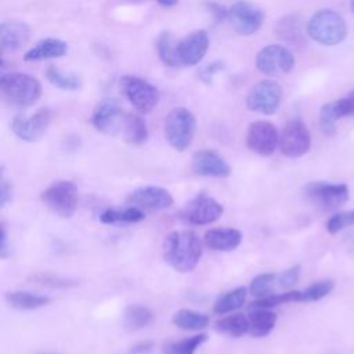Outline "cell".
Listing matches in <instances>:
<instances>
[{"mask_svg":"<svg viewBox=\"0 0 354 354\" xmlns=\"http://www.w3.org/2000/svg\"><path fill=\"white\" fill-rule=\"evenodd\" d=\"M165 261L177 272H191L202 257V243L194 231H171L163 241Z\"/></svg>","mask_w":354,"mask_h":354,"instance_id":"1","label":"cell"},{"mask_svg":"<svg viewBox=\"0 0 354 354\" xmlns=\"http://www.w3.org/2000/svg\"><path fill=\"white\" fill-rule=\"evenodd\" d=\"M306 30L310 39L322 46H336L347 36L344 18L330 8L315 11L308 19Z\"/></svg>","mask_w":354,"mask_h":354,"instance_id":"2","label":"cell"},{"mask_svg":"<svg viewBox=\"0 0 354 354\" xmlns=\"http://www.w3.org/2000/svg\"><path fill=\"white\" fill-rule=\"evenodd\" d=\"M0 91L10 105L25 108L40 98L41 84L32 75L12 72L0 77Z\"/></svg>","mask_w":354,"mask_h":354,"instance_id":"3","label":"cell"},{"mask_svg":"<svg viewBox=\"0 0 354 354\" xmlns=\"http://www.w3.org/2000/svg\"><path fill=\"white\" fill-rule=\"evenodd\" d=\"M195 130L196 119L188 108H173L165 119V137L176 151L183 152L191 145Z\"/></svg>","mask_w":354,"mask_h":354,"instance_id":"4","label":"cell"},{"mask_svg":"<svg viewBox=\"0 0 354 354\" xmlns=\"http://www.w3.org/2000/svg\"><path fill=\"white\" fill-rule=\"evenodd\" d=\"M40 199L51 212L59 217L69 218L77 209L79 191L75 183L69 180H57L41 191Z\"/></svg>","mask_w":354,"mask_h":354,"instance_id":"5","label":"cell"},{"mask_svg":"<svg viewBox=\"0 0 354 354\" xmlns=\"http://www.w3.org/2000/svg\"><path fill=\"white\" fill-rule=\"evenodd\" d=\"M120 88L129 102L141 113H149L159 104V90L142 77L126 75L120 79Z\"/></svg>","mask_w":354,"mask_h":354,"instance_id":"6","label":"cell"},{"mask_svg":"<svg viewBox=\"0 0 354 354\" xmlns=\"http://www.w3.org/2000/svg\"><path fill=\"white\" fill-rule=\"evenodd\" d=\"M224 213V206L205 192L195 195L180 210V218L189 225H207L216 223Z\"/></svg>","mask_w":354,"mask_h":354,"instance_id":"7","label":"cell"},{"mask_svg":"<svg viewBox=\"0 0 354 354\" xmlns=\"http://www.w3.org/2000/svg\"><path fill=\"white\" fill-rule=\"evenodd\" d=\"M295 66L293 53L281 44L263 47L256 55V68L266 76H278L289 73Z\"/></svg>","mask_w":354,"mask_h":354,"instance_id":"8","label":"cell"},{"mask_svg":"<svg viewBox=\"0 0 354 354\" xmlns=\"http://www.w3.org/2000/svg\"><path fill=\"white\" fill-rule=\"evenodd\" d=\"M282 100V87L275 80H261L254 84L246 95V106L252 112L272 115L279 108Z\"/></svg>","mask_w":354,"mask_h":354,"instance_id":"9","label":"cell"},{"mask_svg":"<svg viewBox=\"0 0 354 354\" xmlns=\"http://www.w3.org/2000/svg\"><path fill=\"white\" fill-rule=\"evenodd\" d=\"M53 120L50 108H40L33 115H17L12 119L11 129L14 134L26 142L39 141L47 131Z\"/></svg>","mask_w":354,"mask_h":354,"instance_id":"10","label":"cell"},{"mask_svg":"<svg viewBox=\"0 0 354 354\" xmlns=\"http://www.w3.org/2000/svg\"><path fill=\"white\" fill-rule=\"evenodd\" d=\"M311 134L304 122L300 119L289 120L281 136H279V149L288 158H301L310 151Z\"/></svg>","mask_w":354,"mask_h":354,"instance_id":"11","label":"cell"},{"mask_svg":"<svg viewBox=\"0 0 354 354\" xmlns=\"http://www.w3.org/2000/svg\"><path fill=\"white\" fill-rule=\"evenodd\" d=\"M227 19L238 35L250 36L261 28L264 21V11L245 0H241L228 8Z\"/></svg>","mask_w":354,"mask_h":354,"instance_id":"12","label":"cell"},{"mask_svg":"<svg viewBox=\"0 0 354 354\" xmlns=\"http://www.w3.org/2000/svg\"><path fill=\"white\" fill-rule=\"evenodd\" d=\"M246 145L260 156H270L279 145V133L268 120L252 122L246 133Z\"/></svg>","mask_w":354,"mask_h":354,"instance_id":"13","label":"cell"},{"mask_svg":"<svg viewBox=\"0 0 354 354\" xmlns=\"http://www.w3.org/2000/svg\"><path fill=\"white\" fill-rule=\"evenodd\" d=\"M307 198L324 207V209H335L348 199V187L343 183H326V181H313L306 185Z\"/></svg>","mask_w":354,"mask_h":354,"instance_id":"14","label":"cell"},{"mask_svg":"<svg viewBox=\"0 0 354 354\" xmlns=\"http://www.w3.org/2000/svg\"><path fill=\"white\" fill-rule=\"evenodd\" d=\"M127 203L129 206L138 207L142 212H159L173 205V196L162 187L147 185L130 192L127 196Z\"/></svg>","mask_w":354,"mask_h":354,"instance_id":"15","label":"cell"},{"mask_svg":"<svg viewBox=\"0 0 354 354\" xmlns=\"http://www.w3.org/2000/svg\"><path fill=\"white\" fill-rule=\"evenodd\" d=\"M191 169L196 176L225 178L231 176V167L227 160L213 149H201L194 152Z\"/></svg>","mask_w":354,"mask_h":354,"instance_id":"16","label":"cell"},{"mask_svg":"<svg viewBox=\"0 0 354 354\" xmlns=\"http://www.w3.org/2000/svg\"><path fill=\"white\" fill-rule=\"evenodd\" d=\"M209 50V35L203 29H198L187 35L178 41L177 54L181 66L198 65Z\"/></svg>","mask_w":354,"mask_h":354,"instance_id":"17","label":"cell"},{"mask_svg":"<svg viewBox=\"0 0 354 354\" xmlns=\"http://www.w3.org/2000/svg\"><path fill=\"white\" fill-rule=\"evenodd\" d=\"M124 113L118 101L104 100L93 111L90 122L93 127L104 134H115L120 131Z\"/></svg>","mask_w":354,"mask_h":354,"instance_id":"18","label":"cell"},{"mask_svg":"<svg viewBox=\"0 0 354 354\" xmlns=\"http://www.w3.org/2000/svg\"><path fill=\"white\" fill-rule=\"evenodd\" d=\"M346 116H354V90L321 106L319 127L325 134L332 136L336 130V122Z\"/></svg>","mask_w":354,"mask_h":354,"instance_id":"19","label":"cell"},{"mask_svg":"<svg viewBox=\"0 0 354 354\" xmlns=\"http://www.w3.org/2000/svg\"><path fill=\"white\" fill-rule=\"evenodd\" d=\"M30 36V28L22 21H4L0 25L1 51H15L21 48Z\"/></svg>","mask_w":354,"mask_h":354,"instance_id":"20","label":"cell"},{"mask_svg":"<svg viewBox=\"0 0 354 354\" xmlns=\"http://www.w3.org/2000/svg\"><path fill=\"white\" fill-rule=\"evenodd\" d=\"M205 245L216 252H231L242 242L241 231L235 228H212L203 236Z\"/></svg>","mask_w":354,"mask_h":354,"instance_id":"21","label":"cell"},{"mask_svg":"<svg viewBox=\"0 0 354 354\" xmlns=\"http://www.w3.org/2000/svg\"><path fill=\"white\" fill-rule=\"evenodd\" d=\"M68 51V44L55 37H47L39 40L36 44H33L25 54L24 61L33 62V61H43V59H51V58H59L65 55Z\"/></svg>","mask_w":354,"mask_h":354,"instance_id":"22","label":"cell"},{"mask_svg":"<svg viewBox=\"0 0 354 354\" xmlns=\"http://www.w3.org/2000/svg\"><path fill=\"white\" fill-rule=\"evenodd\" d=\"M120 131L123 140L131 145H141L148 138V127L144 119L136 113H124Z\"/></svg>","mask_w":354,"mask_h":354,"instance_id":"23","label":"cell"},{"mask_svg":"<svg viewBox=\"0 0 354 354\" xmlns=\"http://www.w3.org/2000/svg\"><path fill=\"white\" fill-rule=\"evenodd\" d=\"M4 299L10 307H12L15 310H24V311L36 310V308H40L50 303L48 296L36 295V293L24 292V290L7 292Z\"/></svg>","mask_w":354,"mask_h":354,"instance_id":"24","label":"cell"},{"mask_svg":"<svg viewBox=\"0 0 354 354\" xmlns=\"http://www.w3.org/2000/svg\"><path fill=\"white\" fill-rule=\"evenodd\" d=\"M277 315L270 308H253L249 315V333L254 337L267 336L275 326Z\"/></svg>","mask_w":354,"mask_h":354,"instance_id":"25","label":"cell"},{"mask_svg":"<svg viewBox=\"0 0 354 354\" xmlns=\"http://www.w3.org/2000/svg\"><path fill=\"white\" fill-rule=\"evenodd\" d=\"M177 46H178V41H176L171 32L165 30L158 36L156 51H158V55H159L160 61L163 62V65H166L169 68L181 66L180 61H178Z\"/></svg>","mask_w":354,"mask_h":354,"instance_id":"26","label":"cell"},{"mask_svg":"<svg viewBox=\"0 0 354 354\" xmlns=\"http://www.w3.org/2000/svg\"><path fill=\"white\" fill-rule=\"evenodd\" d=\"M246 295H248V289L245 286H239L225 292L216 300L213 306V313L218 315H224L241 308L246 300Z\"/></svg>","mask_w":354,"mask_h":354,"instance_id":"27","label":"cell"},{"mask_svg":"<svg viewBox=\"0 0 354 354\" xmlns=\"http://www.w3.org/2000/svg\"><path fill=\"white\" fill-rule=\"evenodd\" d=\"M152 311L141 304H130L123 313V325L127 330H140L152 322Z\"/></svg>","mask_w":354,"mask_h":354,"instance_id":"28","label":"cell"},{"mask_svg":"<svg viewBox=\"0 0 354 354\" xmlns=\"http://www.w3.org/2000/svg\"><path fill=\"white\" fill-rule=\"evenodd\" d=\"M171 322L183 330H201L209 325V317L188 308H181L174 313Z\"/></svg>","mask_w":354,"mask_h":354,"instance_id":"29","label":"cell"},{"mask_svg":"<svg viewBox=\"0 0 354 354\" xmlns=\"http://www.w3.org/2000/svg\"><path fill=\"white\" fill-rule=\"evenodd\" d=\"M214 328L217 332L227 335L230 337H239L249 332V328H250L249 317L243 314H232V315L220 318L214 324Z\"/></svg>","mask_w":354,"mask_h":354,"instance_id":"30","label":"cell"},{"mask_svg":"<svg viewBox=\"0 0 354 354\" xmlns=\"http://www.w3.org/2000/svg\"><path fill=\"white\" fill-rule=\"evenodd\" d=\"M144 218H145V212H142L141 209L134 207V206H127L122 210L106 209L100 216V220L104 224H118V223L131 224V223H140Z\"/></svg>","mask_w":354,"mask_h":354,"instance_id":"31","label":"cell"},{"mask_svg":"<svg viewBox=\"0 0 354 354\" xmlns=\"http://www.w3.org/2000/svg\"><path fill=\"white\" fill-rule=\"evenodd\" d=\"M46 77L47 80L57 88L59 90H66V91H76L82 87V79L76 73L71 72H64L57 66H48L46 71Z\"/></svg>","mask_w":354,"mask_h":354,"instance_id":"32","label":"cell"},{"mask_svg":"<svg viewBox=\"0 0 354 354\" xmlns=\"http://www.w3.org/2000/svg\"><path fill=\"white\" fill-rule=\"evenodd\" d=\"M278 36L288 43L297 44L303 41V30L300 25V18L297 15H286L281 18L275 28Z\"/></svg>","mask_w":354,"mask_h":354,"instance_id":"33","label":"cell"},{"mask_svg":"<svg viewBox=\"0 0 354 354\" xmlns=\"http://www.w3.org/2000/svg\"><path fill=\"white\" fill-rule=\"evenodd\" d=\"M207 340L206 333L194 335L191 337L178 340V342H170L165 344L163 354H195V351Z\"/></svg>","mask_w":354,"mask_h":354,"instance_id":"34","label":"cell"},{"mask_svg":"<svg viewBox=\"0 0 354 354\" xmlns=\"http://www.w3.org/2000/svg\"><path fill=\"white\" fill-rule=\"evenodd\" d=\"M277 281V274L274 272H264V274H259L256 275L249 286V290L253 296L261 299L266 297L268 295H271L272 292V286Z\"/></svg>","mask_w":354,"mask_h":354,"instance_id":"35","label":"cell"},{"mask_svg":"<svg viewBox=\"0 0 354 354\" xmlns=\"http://www.w3.org/2000/svg\"><path fill=\"white\" fill-rule=\"evenodd\" d=\"M333 289V282L330 279H324L311 283L306 289L301 290V301L308 303V301H317L329 295Z\"/></svg>","mask_w":354,"mask_h":354,"instance_id":"36","label":"cell"},{"mask_svg":"<svg viewBox=\"0 0 354 354\" xmlns=\"http://www.w3.org/2000/svg\"><path fill=\"white\" fill-rule=\"evenodd\" d=\"M353 224H354V210L337 212L326 221V231L333 235Z\"/></svg>","mask_w":354,"mask_h":354,"instance_id":"37","label":"cell"},{"mask_svg":"<svg viewBox=\"0 0 354 354\" xmlns=\"http://www.w3.org/2000/svg\"><path fill=\"white\" fill-rule=\"evenodd\" d=\"M30 281L39 283V285H44V286H50V288H71V286H76L77 281L75 279H69V278H62L54 274H35L30 277Z\"/></svg>","mask_w":354,"mask_h":354,"instance_id":"38","label":"cell"},{"mask_svg":"<svg viewBox=\"0 0 354 354\" xmlns=\"http://www.w3.org/2000/svg\"><path fill=\"white\" fill-rule=\"evenodd\" d=\"M299 277H300V266H293L282 271L279 275H277V281L281 288L289 289L299 281Z\"/></svg>","mask_w":354,"mask_h":354,"instance_id":"39","label":"cell"},{"mask_svg":"<svg viewBox=\"0 0 354 354\" xmlns=\"http://www.w3.org/2000/svg\"><path fill=\"white\" fill-rule=\"evenodd\" d=\"M12 199V184L7 178L4 169H1V176H0V206L6 207Z\"/></svg>","mask_w":354,"mask_h":354,"instance_id":"40","label":"cell"},{"mask_svg":"<svg viewBox=\"0 0 354 354\" xmlns=\"http://www.w3.org/2000/svg\"><path fill=\"white\" fill-rule=\"evenodd\" d=\"M223 68H224V64L220 62V61H216V62H212V64L203 66V68L199 71L198 76H199V79H201L203 83L209 84V83L212 82L213 76H214L216 73H218Z\"/></svg>","mask_w":354,"mask_h":354,"instance_id":"41","label":"cell"},{"mask_svg":"<svg viewBox=\"0 0 354 354\" xmlns=\"http://www.w3.org/2000/svg\"><path fill=\"white\" fill-rule=\"evenodd\" d=\"M206 7L209 8V11H210V14L213 15V18H214L216 22H220V21H223V19H227V17H228V8H225V7H223L221 4L214 3V1H207V3H206Z\"/></svg>","mask_w":354,"mask_h":354,"instance_id":"42","label":"cell"},{"mask_svg":"<svg viewBox=\"0 0 354 354\" xmlns=\"http://www.w3.org/2000/svg\"><path fill=\"white\" fill-rule=\"evenodd\" d=\"M1 245H0V256L1 259H7L11 254V249L8 246V234H7V228L6 224L1 223Z\"/></svg>","mask_w":354,"mask_h":354,"instance_id":"43","label":"cell"},{"mask_svg":"<svg viewBox=\"0 0 354 354\" xmlns=\"http://www.w3.org/2000/svg\"><path fill=\"white\" fill-rule=\"evenodd\" d=\"M153 348V343L149 342V340H145V342H138L136 344H133L129 350L130 354H148L151 353Z\"/></svg>","mask_w":354,"mask_h":354,"instance_id":"44","label":"cell"},{"mask_svg":"<svg viewBox=\"0 0 354 354\" xmlns=\"http://www.w3.org/2000/svg\"><path fill=\"white\" fill-rule=\"evenodd\" d=\"M156 1L163 7H173L178 3V0H156Z\"/></svg>","mask_w":354,"mask_h":354,"instance_id":"45","label":"cell"},{"mask_svg":"<svg viewBox=\"0 0 354 354\" xmlns=\"http://www.w3.org/2000/svg\"><path fill=\"white\" fill-rule=\"evenodd\" d=\"M124 1H127V3H141L144 0H124Z\"/></svg>","mask_w":354,"mask_h":354,"instance_id":"46","label":"cell"},{"mask_svg":"<svg viewBox=\"0 0 354 354\" xmlns=\"http://www.w3.org/2000/svg\"><path fill=\"white\" fill-rule=\"evenodd\" d=\"M350 8H351V11L354 12V0H351V1H350Z\"/></svg>","mask_w":354,"mask_h":354,"instance_id":"47","label":"cell"}]
</instances>
